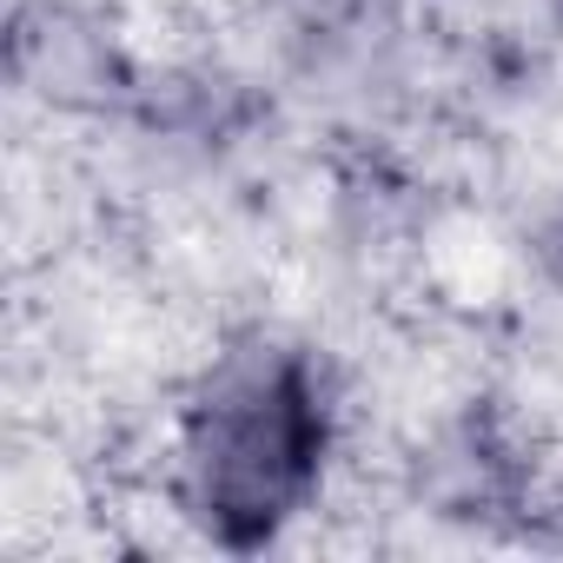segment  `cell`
Returning a JSON list of instances; mask_svg holds the SVG:
<instances>
[{
  "mask_svg": "<svg viewBox=\"0 0 563 563\" xmlns=\"http://www.w3.org/2000/svg\"><path fill=\"white\" fill-rule=\"evenodd\" d=\"M319 398L299 365H258L232 378L199 418V504L232 537L252 543L286 517L319 471Z\"/></svg>",
  "mask_w": 563,
  "mask_h": 563,
  "instance_id": "6da1fadb",
  "label": "cell"
}]
</instances>
